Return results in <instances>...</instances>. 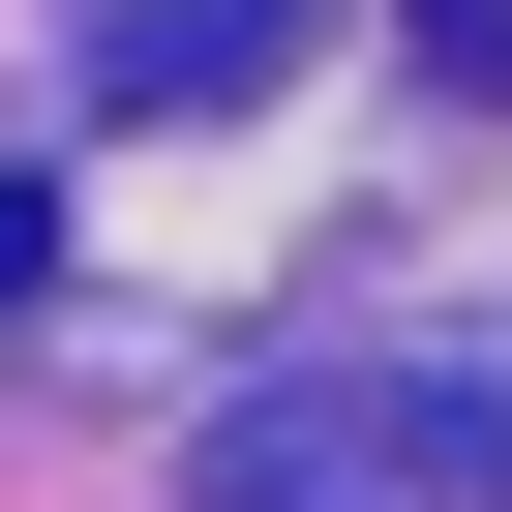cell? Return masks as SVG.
<instances>
[{"label":"cell","mask_w":512,"mask_h":512,"mask_svg":"<svg viewBox=\"0 0 512 512\" xmlns=\"http://www.w3.org/2000/svg\"><path fill=\"white\" fill-rule=\"evenodd\" d=\"M181 512H512V392L452 362H302V392H241Z\"/></svg>","instance_id":"1"},{"label":"cell","mask_w":512,"mask_h":512,"mask_svg":"<svg viewBox=\"0 0 512 512\" xmlns=\"http://www.w3.org/2000/svg\"><path fill=\"white\" fill-rule=\"evenodd\" d=\"M272 31H302V0H121V91L211 121V91H272Z\"/></svg>","instance_id":"2"},{"label":"cell","mask_w":512,"mask_h":512,"mask_svg":"<svg viewBox=\"0 0 512 512\" xmlns=\"http://www.w3.org/2000/svg\"><path fill=\"white\" fill-rule=\"evenodd\" d=\"M422 61H452V91H512V0H422Z\"/></svg>","instance_id":"3"},{"label":"cell","mask_w":512,"mask_h":512,"mask_svg":"<svg viewBox=\"0 0 512 512\" xmlns=\"http://www.w3.org/2000/svg\"><path fill=\"white\" fill-rule=\"evenodd\" d=\"M31 272H61V211H31V181H0V302H31Z\"/></svg>","instance_id":"4"}]
</instances>
